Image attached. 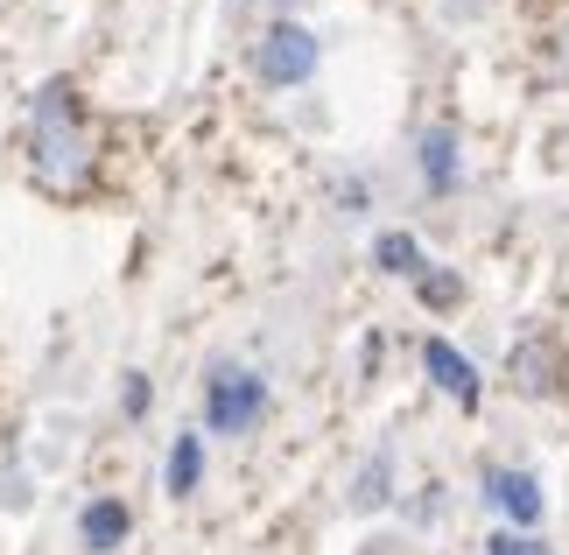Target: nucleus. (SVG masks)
<instances>
[{"mask_svg": "<svg viewBox=\"0 0 569 555\" xmlns=\"http://www.w3.org/2000/svg\"><path fill=\"white\" fill-rule=\"evenodd\" d=\"M415 288H422V303H429V309H450V303H457V275L422 268V281H415Z\"/></svg>", "mask_w": 569, "mask_h": 555, "instance_id": "obj_11", "label": "nucleus"}, {"mask_svg": "<svg viewBox=\"0 0 569 555\" xmlns=\"http://www.w3.org/2000/svg\"><path fill=\"white\" fill-rule=\"evenodd\" d=\"M486 485H492V506L513 521V535H528V527L541 521V485L528 472H492Z\"/></svg>", "mask_w": 569, "mask_h": 555, "instance_id": "obj_5", "label": "nucleus"}, {"mask_svg": "<svg viewBox=\"0 0 569 555\" xmlns=\"http://www.w3.org/2000/svg\"><path fill=\"white\" fill-rule=\"evenodd\" d=\"M36 135H29V169H36V184L50 190V197H78L84 184H92V141H84V120H78V99H71V85L50 78L36 92Z\"/></svg>", "mask_w": 569, "mask_h": 555, "instance_id": "obj_1", "label": "nucleus"}, {"mask_svg": "<svg viewBox=\"0 0 569 555\" xmlns=\"http://www.w3.org/2000/svg\"><path fill=\"white\" fill-rule=\"evenodd\" d=\"M422 366H429V380L443 387L457 408H478V366L465 359V351H450L443 338H429V345H422Z\"/></svg>", "mask_w": 569, "mask_h": 555, "instance_id": "obj_4", "label": "nucleus"}, {"mask_svg": "<svg viewBox=\"0 0 569 555\" xmlns=\"http://www.w3.org/2000/svg\"><path fill=\"white\" fill-rule=\"evenodd\" d=\"M373 260H380L387 275H401V281H422V268H429V260H422V247H415L408 232H380V247H373Z\"/></svg>", "mask_w": 569, "mask_h": 555, "instance_id": "obj_9", "label": "nucleus"}, {"mask_svg": "<svg viewBox=\"0 0 569 555\" xmlns=\"http://www.w3.org/2000/svg\"><path fill=\"white\" fill-rule=\"evenodd\" d=\"M253 71L268 85H302L317 71V36L296 29V21H274V29L260 36V50H253Z\"/></svg>", "mask_w": 569, "mask_h": 555, "instance_id": "obj_3", "label": "nucleus"}, {"mask_svg": "<svg viewBox=\"0 0 569 555\" xmlns=\"http://www.w3.org/2000/svg\"><path fill=\"white\" fill-rule=\"evenodd\" d=\"M127 527H134V521H127L120 499H92V506H84V521H78V535H84V548H120Z\"/></svg>", "mask_w": 569, "mask_h": 555, "instance_id": "obj_6", "label": "nucleus"}, {"mask_svg": "<svg viewBox=\"0 0 569 555\" xmlns=\"http://www.w3.org/2000/svg\"><path fill=\"white\" fill-rule=\"evenodd\" d=\"M486 555H556L549 542H535V535H513V527H507V535H492L486 542Z\"/></svg>", "mask_w": 569, "mask_h": 555, "instance_id": "obj_12", "label": "nucleus"}, {"mask_svg": "<svg viewBox=\"0 0 569 555\" xmlns=\"http://www.w3.org/2000/svg\"><path fill=\"white\" fill-rule=\"evenodd\" d=\"M422 184L429 190L457 184V135H450V127H429V135H422Z\"/></svg>", "mask_w": 569, "mask_h": 555, "instance_id": "obj_7", "label": "nucleus"}, {"mask_svg": "<svg viewBox=\"0 0 569 555\" xmlns=\"http://www.w3.org/2000/svg\"><path fill=\"white\" fill-rule=\"evenodd\" d=\"M513 380L528 387V394H549V387H556V345H541V338L520 345V351H513Z\"/></svg>", "mask_w": 569, "mask_h": 555, "instance_id": "obj_8", "label": "nucleus"}, {"mask_svg": "<svg viewBox=\"0 0 569 555\" xmlns=\"http://www.w3.org/2000/svg\"><path fill=\"white\" fill-rule=\"evenodd\" d=\"M141 408H148V380L134 373V380H127V415H141Z\"/></svg>", "mask_w": 569, "mask_h": 555, "instance_id": "obj_13", "label": "nucleus"}, {"mask_svg": "<svg viewBox=\"0 0 569 555\" xmlns=\"http://www.w3.org/2000/svg\"><path fill=\"white\" fill-rule=\"evenodd\" d=\"M268 415V380L247 366H218L211 373V387H204V422L218 436H247L253 422Z\"/></svg>", "mask_w": 569, "mask_h": 555, "instance_id": "obj_2", "label": "nucleus"}, {"mask_svg": "<svg viewBox=\"0 0 569 555\" xmlns=\"http://www.w3.org/2000/svg\"><path fill=\"white\" fill-rule=\"evenodd\" d=\"M197 478H204V443L197 436H177V450H169V493H197Z\"/></svg>", "mask_w": 569, "mask_h": 555, "instance_id": "obj_10", "label": "nucleus"}]
</instances>
